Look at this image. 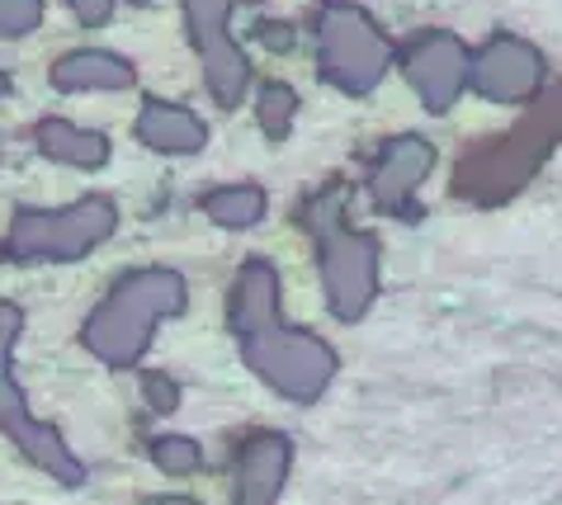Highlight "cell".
Wrapping results in <instances>:
<instances>
[{
    "mask_svg": "<svg viewBox=\"0 0 562 505\" xmlns=\"http://www.w3.org/2000/svg\"><path fill=\"white\" fill-rule=\"evenodd\" d=\"M284 468H289V439L284 435H256L241 453V496H237V505H270Z\"/></svg>",
    "mask_w": 562,
    "mask_h": 505,
    "instance_id": "cell-14",
    "label": "cell"
},
{
    "mask_svg": "<svg viewBox=\"0 0 562 505\" xmlns=\"http://www.w3.org/2000/svg\"><path fill=\"white\" fill-rule=\"evenodd\" d=\"M34 142L48 161L76 166V170H100L109 161V137L90 133V128H76V123H67V119H43L34 128Z\"/></svg>",
    "mask_w": 562,
    "mask_h": 505,
    "instance_id": "cell-13",
    "label": "cell"
},
{
    "mask_svg": "<svg viewBox=\"0 0 562 505\" xmlns=\"http://www.w3.org/2000/svg\"><path fill=\"white\" fill-rule=\"evenodd\" d=\"M199 209H204L217 227L227 232H241V227H256L265 209H270V194H265L260 184L241 180V184H223V189H209L204 199H199Z\"/></svg>",
    "mask_w": 562,
    "mask_h": 505,
    "instance_id": "cell-15",
    "label": "cell"
},
{
    "mask_svg": "<svg viewBox=\"0 0 562 505\" xmlns=\"http://www.w3.org/2000/svg\"><path fill=\"white\" fill-rule=\"evenodd\" d=\"M38 14H43L38 0H0V34L5 38L29 34V29L38 24Z\"/></svg>",
    "mask_w": 562,
    "mask_h": 505,
    "instance_id": "cell-18",
    "label": "cell"
},
{
    "mask_svg": "<svg viewBox=\"0 0 562 505\" xmlns=\"http://www.w3.org/2000/svg\"><path fill=\"white\" fill-rule=\"evenodd\" d=\"M549 81V61L535 43L515 34H492L477 53H468V90L492 104H525Z\"/></svg>",
    "mask_w": 562,
    "mask_h": 505,
    "instance_id": "cell-9",
    "label": "cell"
},
{
    "mask_svg": "<svg viewBox=\"0 0 562 505\" xmlns=\"http://www.w3.org/2000/svg\"><path fill=\"white\" fill-rule=\"evenodd\" d=\"M137 142H147L151 152H166V156H194L209 147V123L184 104L147 100L143 114H137Z\"/></svg>",
    "mask_w": 562,
    "mask_h": 505,
    "instance_id": "cell-11",
    "label": "cell"
},
{
    "mask_svg": "<svg viewBox=\"0 0 562 505\" xmlns=\"http://www.w3.org/2000/svg\"><path fill=\"white\" fill-rule=\"evenodd\" d=\"M232 5H251V0H184L194 53L204 61V86L223 109H237L246 86H251V61H246V53L227 34Z\"/></svg>",
    "mask_w": 562,
    "mask_h": 505,
    "instance_id": "cell-7",
    "label": "cell"
},
{
    "mask_svg": "<svg viewBox=\"0 0 562 505\" xmlns=\"http://www.w3.org/2000/svg\"><path fill=\"white\" fill-rule=\"evenodd\" d=\"M20 326H24V312L14 303H0V430H5L38 468H48L53 478L81 482V463L71 459V449L61 445V435L53 430V425H38L34 416H29L24 392H20V383H14L10 350H14V340H20Z\"/></svg>",
    "mask_w": 562,
    "mask_h": 505,
    "instance_id": "cell-6",
    "label": "cell"
},
{
    "mask_svg": "<svg viewBox=\"0 0 562 505\" xmlns=\"http://www.w3.org/2000/svg\"><path fill=\"white\" fill-rule=\"evenodd\" d=\"M435 170V147L416 133L402 137H383V147L373 152V161L364 170V189L373 199V209L402 223H420V184Z\"/></svg>",
    "mask_w": 562,
    "mask_h": 505,
    "instance_id": "cell-8",
    "label": "cell"
},
{
    "mask_svg": "<svg viewBox=\"0 0 562 505\" xmlns=\"http://www.w3.org/2000/svg\"><path fill=\"white\" fill-rule=\"evenodd\" d=\"M161 505H190V501H161Z\"/></svg>",
    "mask_w": 562,
    "mask_h": 505,
    "instance_id": "cell-23",
    "label": "cell"
},
{
    "mask_svg": "<svg viewBox=\"0 0 562 505\" xmlns=\"http://www.w3.org/2000/svg\"><path fill=\"white\" fill-rule=\"evenodd\" d=\"M279 293H284V283H279L274 265L260 256L246 260L237 279H232V298H227L232 336H237V350L251 364V373L265 378L279 397L317 402L331 388L340 359L322 336L279 317V303H284Z\"/></svg>",
    "mask_w": 562,
    "mask_h": 505,
    "instance_id": "cell-1",
    "label": "cell"
},
{
    "mask_svg": "<svg viewBox=\"0 0 562 505\" xmlns=\"http://www.w3.org/2000/svg\"><path fill=\"white\" fill-rule=\"evenodd\" d=\"M119 227V209L104 194H86L67 209H20L5 232V256L24 265L81 260Z\"/></svg>",
    "mask_w": 562,
    "mask_h": 505,
    "instance_id": "cell-4",
    "label": "cell"
},
{
    "mask_svg": "<svg viewBox=\"0 0 562 505\" xmlns=\"http://www.w3.org/2000/svg\"><path fill=\"white\" fill-rule=\"evenodd\" d=\"M137 5H147V0H137Z\"/></svg>",
    "mask_w": 562,
    "mask_h": 505,
    "instance_id": "cell-24",
    "label": "cell"
},
{
    "mask_svg": "<svg viewBox=\"0 0 562 505\" xmlns=\"http://www.w3.org/2000/svg\"><path fill=\"white\" fill-rule=\"evenodd\" d=\"M307 232L317 236L322 260V289L336 322H359L379 298L383 283V246L373 232H359L346 223V189L331 184L303 209Z\"/></svg>",
    "mask_w": 562,
    "mask_h": 505,
    "instance_id": "cell-3",
    "label": "cell"
},
{
    "mask_svg": "<svg viewBox=\"0 0 562 505\" xmlns=\"http://www.w3.org/2000/svg\"><path fill=\"white\" fill-rule=\"evenodd\" d=\"M402 71H407L412 90L426 100L430 114H449L463 90H468V47L459 34H449V29H420L402 43Z\"/></svg>",
    "mask_w": 562,
    "mask_h": 505,
    "instance_id": "cell-10",
    "label": "cell"
},
{
    "mask_svg": "<svg viewBox=\"0 0 562 505\" xmlns=\"http://www.w3.org/2000/svg\"><path fill=\"white\" fill-rule=\"evenodd\" d=\"M137 81L133 61L119 53H104V47H81V53H67L53 61V86L57 90H128Z\"/></svg>",
    "mask_w": 562,
    "mask_h": 505,
    "instance_id": "cell-12",
    "label": "cell"
},
{
    "mask_svg": "<svg viewBox=\"0 0 562 505\" xmlns=\"http://www.w3.org/2000/svg\"><path fill=\"white\" fill-rule=\"evenodd\" d=\"M5 94H10V76L0 71V100H5Z\"/></svg>",
    "mask_w": 562,
    "mask_h": 505,
    "instance_id": "cell-22",
    "label": "cell"
},
{
    "mask_svg": "<svg viewBox=\"0 0 562 505\" xmlns=\"http://www.w3.org/2000/svg\"><path fill=\"white\" fill-rule=\"evenodd\" d=\"M260 38H265V47H279V53H284V47L293 43L289 24H260Z\"/></svg>",
    "mask_w": 562,
    "mask_h": 505,
    "instance_id": "cell-21",
    "label": "cell"
},
{
    "mask_svg": "<svg viewBox=\"0 0 562 505\" xmlns=\"http://www.w3.org/2000/svg\"><path fill=\"white\" fill-rule=\"evenodd\" d=\"M143 392H147L151 412H176V406H180V383L170 373H147L143 378Z\"/></svg>",
    "mask_w": 562,
    "mask_h": 505,
    "instance_id": "cell-19",
    "label": "cell"
},
{
    "mask_svg": "<svg viewBox=\"0 0 562 505\" xmlns=\"http://www.w3.org/2000/svg\"><path fill=\"white\" fill-rule=\"evenodd\" d=\"M397 47L359 5L331 0L317 14V61L340 94H373L393 67Z\"/></svg>",
    "mask_w": 562,
    "mask_h": 505,
    "instance_id": "cell-5",
    "label": "cell"
},
{
    "mask_svg": "<svg viewBox=\"0 0 562 505\" xmlns=\"http://www.w3.org/2000/svg\"><path fill=\"white\" fill-rule=\"evenodd\" d=\"M67 5H71V14H76V20H81L86 29H100L109 14H114V0H67Z\"/></svg>",
    "mask_w": 562,
    "mask_h": 505,
    "instance_id": "cell-20",
    "label": "cell"
},
{
    "mask_svg": "<svg viewBox=\"0 0 562 505\" xmlns=\"http://www.w3.org/2000/svg\"><path fill=\"white\" fill-rule=\"evenodd\" d=\"M190 307V283L180 270L151 265V270H133L114 283V293L90 312L81 326L86 350L109 369H133L147 355L156 336V322L180 317Z\"/></svg>",
    "mask_w": 562,
    "mask_h": 505,
    "instance_id": "cell-2",
    "label": "cell"
},
{
    "mask_svg": "<svg viewBox=\"0 0 562 505\" xmlns=\"http://www.w3.org/2000/svg\"><path fill=\"white\" fill-rule=\"evenodd\" d=\"M256 119H260L265 137L284 142L293 133V119H299V90L284 86V81H265L256 94Z\"/></svg>",
    "mask_w": 562,
    "mask_h": 505,
    "instance_id": "cell-16",
    "label": "cell"
},
{
    "mask_svg": "<svg viewBox=\"0 0 562 505\" xmlns=\"http://www.w3.org/2000/svg\"><path fill=\"white\" fill-rule=\"evenodd\" d=\"M151 459L166 472H194L199 468V445L184 439V435H161V439H151Z\"/></svg>",
    "mask_w": 562,
    "mask_h": 505,
    "instance_id": "cell-17",
    "label": "cell"
}]
</instances>
